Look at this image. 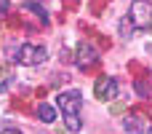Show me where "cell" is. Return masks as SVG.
<instances>
[{
	"label": "cell",
	"instance_id": "obj_1",
	"mask_svg": "<svg viewBox=\"0 0 152 134\" xmlns=\"http://www.w3.org/2000/svg\"><path fill=\"white\" fill-rule=\"evenodd\" d=\"M45 56H48L45 46H35V43H21V46L16 48V54H13V62H19V64H24V67H35V64L45 62Z\"/></svg>",
	"mask_w": 152,
	"mask_h": 134
},
{
	"label": "cell",
	"instance_id": "obj_2",
	"mask_svg": "<svg viewBox=\"0 0 152 134\" xmlns=\"http://www.w3.org/2000/svg\"><path fill=\"white\" fill-rule=\"evenodd\" d=\"M128 19H131L134 27L150 30L152 27V3L150 0H134L131 3V11H128Z\"/></svg>",
	"mask_w": 152,
	"mask_h": 134
},
{
	"label": "cell",
	"instance_id": "obj_3",
	"mask_svg": "<svg viewBox=\"0 0 152 134\" xmlns=\"http://www.w3.org/2000/svg\"><path fill=\"white\" fill-rule=\"evenodd\" d=\"M59 110L64 115H80V107H83V94L77 89H69V91H61L59 94Z\"/></svg>",
	"mask_w": 152,
	"mask_h": 134
},
{
	"label": "cell",
	"instance_id": "obj_4",
	"mask_svg": "<svg viewBox=\"0 0 152 134\" xmlns=\"http://www.w3.org/2000/svg\"><path fill=\"white\" fill-rule=\"evenodd\" d=\"M94 94H96V99L99 102H112L118 94H120V83L115 81V78H99L96 83H94Z\"/></svg>",
	"mask_w": 152,
	"mask_h": 134
},
{
	"label": "cell",
	"instance_id": "obj_5",
	"mask_svg": "<svg viewBox=\"0 0 152 134\" xmlns=\"http://www.w3.org/2000/svg\"><path fill=\"white\" fill-rule=\"evenodd\" d=\"M96 59H99L96 46H91V43H80V46H77V64H80V67H88V64H94Z\"/></svg>",
	"mask_w": 152,
	"mask_h": 134
},
{
	"label": "cell",
	"instance_id": "obj_6",
	"mask_svg": "<svg viewBox=\"0 0 152 134\" xmlns=\"http://www.w3.org/2000/svg\"><path fill=\"white\" fill-rule=\"evenodd\" d=\"M123 129H126V134H144L147 121L142 115H126L123 118Z\"/></svg>",
	"mask_w": 152,
	"mask_h": 134
},
{
	"label": "cell",
	"instance_id": "obj_7",
	"mask_svg": "<svg viewBox=\"0 0 152 134\" xmlns=\"http://www.w3.org/2000/svg\"><path fill=\"white\" fill-rule=\"evenodd\" d=\"M37 118H40L43 124H53V121H56V107H53V105H45V102L37 105Z\"/></svg>",
	"mask_w": 152,
	"mask_h": 134
},
{
	"label": "cell",
	"instance_id": "obj_8",
	"mask_svg": "<svg viewBox=\"0 0 152 134\" xmlns=\"http://www.w3.org/2000/svg\"><path fill=\"white\" fill-rule=\"evenodd\" d=\"M24 8H29L32 13H37V16H40V21H43V24H48V13H45V8H43L40 3H35V0H27V3H24Z\"/></svg>",
	"mask_w": 152,
	"mask_h": 134
},
{
	"label": "cell",
	"instance_id": "obj_9",
	"mask_svg": "<svg viewBox=\"0 0 152 134\" xmlns=\"http://www.w3.org/2000/svg\"><path fill=\"white\" fill-rule=\"evenodd\" d=\"M64 126H67V132H80L83 121H80L77 115H64Z\"/></svg>",
	"mask_w": 152,
	"mask_h": 134
},
{
	"label": "cell",
	"instance_id": "obj_10",
	"mask_svg": "<svg viewBox=\"0 0 152 134\" xmlns=\"http://www.w3.org/2000/svg\"><path fill=\"white\" fill-rule=\"evenodd\" d=\"M134 89H136V94H139L142 99H144V97H152V86L147 83V81H136V83H134Z\"/></svg>",
	"mask_w": 152,
	"mask_h": 134
},
{
	"label": "cell",
	"instance_id": "obj_11",
	"mask_svg": "<svg viewBox=\"0 0 152 134\" xmlns=\"http://www.w3.org/2000/svg\"><path fill=\"white\" fill-rule=\"evenodd\" d=\"M120 38H123V40L131 38V19H123V21H120Z\"/></svg>",
	"mask_w": 152,
	"mask_h": 134
},
{
	"label": "cell",
	"instance_id": "obj_12",
	"mask_svg": "<svg viewBox=\"0 0 152 134\" xmlns=\"http://www.w3.org/2000/svg\"><path fill=\"white\" fill-rule=\"evenodd\" d=\"M11 83H13V78H8V81H5V83H3V86H0V94H5V91H8V89H11Z\"/></svg>",
	"mask_w": 152,
	"mask_h": 134
},
{
	"label": "cell",
	"instance_id": "obj_13",
	"mask_svg": "<svg viewBox=\"0 0 152 134\" xmlns=\"http://www.w3.org/2000/svg\"><path fill=\"white\" fill-rule=\"evenodd\" d=\"M0 134H21V132H19V129H3Z\"/></svg>",
	"mask_w": 152,
	"mask_h": 134
},
{
	"label": "cell",
	"instance_id": "obj_14",
	"mask_svg": "<svg viewBox=\"0 0 152 134\" xmlns=\"http://www.w3.org/2000/svg\"><path fill=\"white\" fill-rule=\"evenodd\" d=\"M150 134H152V132H150Z\"/></svg>",
	"mask_w": 152,
	"mask_h": 134
}]
</instances>
